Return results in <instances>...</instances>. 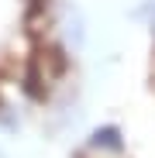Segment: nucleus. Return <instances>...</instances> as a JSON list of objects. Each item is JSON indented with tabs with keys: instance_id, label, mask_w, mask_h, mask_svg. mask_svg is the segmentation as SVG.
<instances>
[{
	"instance_id": "1",
	"label": "nucleus",
	"mask_w": 155,
	"mask_h": 158,
	"mask_svg": "<svg viewBox=\"0 0 155 158\" xmlns=\"http://www.w3.org/2000/svg\"><path fill=\"white\" fill-rule=\"evenodd\" d=\"M62 24H66V35H69L76 45H83V21H80V10L66 7V17H62Z\"/></svg>"
},
{
	"instance_id": "2",
	"label": "nucleus",
	"mask_w": 155,
	"mask_h": 158,
	"mask_svg": "<svg viewBox=\"0 0 155 158\" xmlns=\"http://www.w3.org/2000/svg\"><path fill=\"white\" fill-rule=\"evenodd\" d=\"M93 144H97V148H100V144H103V148H114V151L124 148V144H121V131H117V127H103V131H97V134H93Z\"/></svg>"
}]
</instances>
